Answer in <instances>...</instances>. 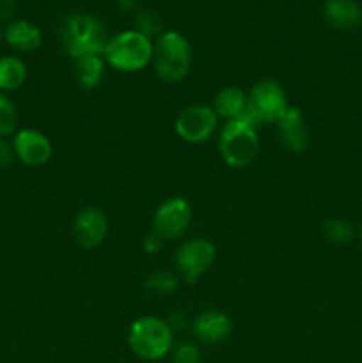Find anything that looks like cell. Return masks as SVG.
I'll use <instances>...</instances> for the list:
<instances>
[{
    "label": "cell",
    "mask_w": 362,
    "mask_h": 363,
    "mask_svg": "<svg viewBox=\"0 0 362 363\" xmlns=\"http://www.w3.org/2000/svg\"><path fill=\"white\" fill-rule=\"evenodd\" d=\"M0 35H2V27H0Z\"/></svg>",
    "instance_id": "cell-28"
},
{
    "label": "cell",
    "mask_w": 362,
    "mask_h": 363,
    "mask_svg": "<svg viewBox=\"0 0 362 363\" xmlns=\"http://www.w3.org/2000/svg\"><path fill=\"white\" fill-rule=\"evenodd\" d=\"M172 326L162 318L142 315L128 330V346L142 360H162L172 350Z\"/></svg>",
    "instance_id": "cell-4"
},
{
    "label": "cell",
    "mask_w": 362,
    "mask_h": 363,
    "mask_svg": "<svg viewBox=\"0 0 362 363\" xmlns=\"http://www.w3.org/2000/svg\"><path fill=\"white\" fill-rule=\"evenodd\" d=\"M27 80V66L16 55L0 57V91H16Z\"/></svg>",
    "instance_id": "cell-17"
},
{
    "label": "cell",
    "mask_w": 362,
    "mask_h": 363,
    "mask_svg": "<svg viewBox=\"0 0 362 363\" xmlns=\"http://www.w3.org/2000/svg\"><path fill=\"white\" fill-rule=\"evenodd\" d=\"M142 247H144V250L148 252V254H156V252L162 250L163 240L156 233H149L148 236L144 238V243H142Z\"/></svg>",
    "instance_id": "cell-25"
},
{
    "label": "cell",
    "mask_w": 362,
    "mask_h": 363,
    "mask_svg": "<svg viewBox=\"0 0 362 363\" xmlns=\"http://www.w3.org/2000/svg\"><path fill=\"white\" fill-rule=\"evenodd\" d=\"M103 59L112 69L121 73H135L153 62V39L135 28L110 35L103 52Z\"/></svg>",
    "instance_id": "cell-3"
},
{
    "label": "cell",
    "mask_w": 362,
    "mask_h": 363,
    "mask_svg": "<svg viewBox=\"0 0 362 363\" xmlns=\"http://www.w3.org/2000/svg\"><path fill=\"white\" fill-rule=\"evenodd\" d=\"M18 130V112L14 103L0 91V138L14 135Z\"/></svg>",
    "instance_id": "cell-20"
},
{
    "label": "cell",
    "mask_w": 362,
    "mask_h": 363,
    "mask_svg": "<svg viewBox=\"0 0 362 363\" xmlns=\"http://www.w3.org/2000/svg\"><path fill=\"white\" fill-rule=\"evenodd\" d=\"M109 39L103 21L89 13L71 14L60 27V41L73 59L103 55Z\"/></svg>",
    "instance_id": "cell-1"
},
{
    "label": "cell",
    "mask_w": 362,
    "mask_h": 363,
    "mask_svg": "<svg viewBox=\"0 0 362 363\" xmlns=\"http://www.w3.org/2000/svg\"><path fill=\"white\" fill-rule=\"evenodd\" d=\"M216 248L206 238H194L181 243V247L174 255L177 277L183 279L187 284L197 282L199 277L204 275L209 266L215 262Z\"/></svg>",
    "instance_id": "cell-7"
},
{
    "label": "cell",
    "mask_w": 362,
    "mask_h": 363,
    "mask_svg": "<svg viewBox=\"0 0 362 363\" xmlns=\"http://www.w3.org/2000/svg\"><path fill=\"white\" fill-rule=\"evenodd\" d=\"M135 30L148 35L149 39H156L163 32L162 18L153 9H137L135 11Z\"/></svg>",
    "instance_id": "cell-19"
},
{
    "label": "cell",
    "mask_w": 362,
    "mask_h": 363,
    "mask_svg": "<svg viewBox=\"0 0 362 363\" xmlns=\"http://www.w3.org/2000/svg\"><path fill=\"white\" fill-rule=\"evenodd\" d=\"M233 332V321L224 312L204 311L199 314L194 321V333L201 342L204 344H220L227 339Z\"/></svg>",
    "instance_id": "cell-13"
},
{
    "label": "cell",
    "mask_w": 362,
    "mask_h": 363,
    "mask_svg": "<svg viewBox=\"0 0 362 363\" xmlns=\"http://www.w3.org/2000/svg\"><path fill=\"white\" fill-rule=\"evenodd\" d=\"M259 137L254 124L247 119L227 121L219 133L220 158L233 169H245L256 160Z\"/></svg>",
    "instance_id": "cell-5"
},
{
    "label": "cell",
    "mask_w": 362,
    "mask_h": 363,
    "mask_svg": "<svg viewBox=\"0 0 362 363\" xmlns=\"http://www.w3.org/2000/svg\"><path fill=\"white\" fill-rule=\"evenodd\" d=\"M199 347L192 342H183L174 350V363H199Z\"/></svg>",
    "instance_id": "cell-23"
},
{
    "label": "cell",
    "mask_w": 362,
    "mask_h": 363,
    "mask_svg": "<svg viewBox=\"0 0 362 363\" xmlns=\"http://www.w3.org/2000/svg\"><path fill=\"white\" fill-rule=\"evenodd\" d=\"M290 108L287 105L286 92L283 85L272 78H265L254 84L251 92L247 94V117L254 126L261 123L275 124L284 112Z\"/></svg>",
    "instance_id": "cell-6"
},
{
    "label": "cell",
    "mask_w": 362,
    "mask_h": 363,
    "mask_svg": "<svg viewBox=\"0 0 362 363\" xmlns=\"http://www.w3.org/2000/svg\"><path fill=\"white\" fill-rule=\"evenodd\" d=\"M192 222V206L183 197H170L156 208L153 215V233L163 241L177 240L187 233Z\"/></svg>",
    "instance_id": "cell-9"
},
{
    "label": "cell",
    "mask_w": 362,
    "mask_h": 363,
    "mask_svg": "<svg viewBox=\"0 0 362 363\" xmlns=\"http://www.w3.org/2000/svg\"><path fill=\"white\" fill-rule=\"evenodd\" d=\"M180 286V277L170 272H155L146 280V287L158 294H170Z\"/></svg>",
    "instance_id": "cell-22"
},
{
    "label": "cell",
    "mask_w": 362,
    "mask_h": 363,
    "mask_svg": "<svg viewBox=\"0 0 362 363\" xmlns=\"http://www.w3.org/2000/svg\"><path fill=\"white\" fill-rule=\"evenodd\" d=\"M323 16L337 30H353L362 23V7L355 0H325Z\"/></svg>",
    "instance_id": "cell-14"
},
{
    "label": "cell",
    "mask_w": 362,
    "mask_h": 363,
    "mask_svg": "<svg viewBox=\"0 0 362 363\" xmlns=\"http://www.w3.org/2000/svg\"><path fill=\"white\" fill-rule=\"evenodd\" d=\"M13 149L16 160L27 167H41L50 162L53 147L45 133L32 128H21L13 135Z\"/></svg>",
    "instance_id": "cell-10"
},
{
    "label": "cell",
    "mask_w": 362,
    "mask_h": 363,
    "mask_svg": "<svg viewBox=\"0 0 362 363\" xmlns=\"http://www.w3.org/2000/svg\"><path fill=\"white\" fill-rule=\"evenodd\" d=\"M153 64L160 80L177 84L190 71L192 46L177 30H163L153 41Z\"/></svg>",
    "instance_id": "cell-2"
},
{
    "label": "cell",
    "mask_w": 362,
    "mask_h": 363,
    "mask_svg": "<svg viewBox=\"0 0 362 363\" xmlns=\"http://www.w3.org/2000/svg\"><path fill=\"white\" fill-rule=\"evenodd\" d=\"M71 233H73L78 247L85 248V250L96 248L105 241L106 234H109V220L102 209L85 208L75 216Z\"/></svg>",
    "instance_id": "cell-11"
},
{
    "label": "cell",
    "mask_w": 362,
    "mask_h": 363,
    "mask_svg": "<svg viewBox=\"0 0 362 363\" xmlns=\"http://www.w3.org/2000/svg\"><path fill=\"white\" fill-rule=\"evenodd\" d=\"M275 124L280 144H283L287 151L302 152L307 149L309 130L300 110L295 108V106H290Z\"/></svg>",
    "instance_id": "cell-12"
},
{
    "label": "cell",
    "mask_w": 362,
    "mask_h": 363,
    "mask_svg": "<svg viewBox=\"0 0 362 363\" xmlns=\"http://www.w3.org/2000/svg\"><path fill=\"white\" fill-rule=\"evenodd\" d=\"M105 59L103 55H89L75 59V74L77 82L84 89L98 87L105 73Z\"/></svg>",
    "instance_id": "cell-18"
},
{
    "label": "cell",
    "mask_w": 362,
    "mask_h": 363,
    "mask_svg": "<svg viewBox=\"0 0 362 363\" xmlns=\"http://www.w3.org/2000/svg\"><path fill=\"white\" fill-rule=\"evenodd\" d=\"M4 39L13 50L21 53L34 52L41 46L43 32L28 20H13L4 28Z\"/></svg>",
    "instance_id": "cell-15"
},
{
    "label": "cell",
    "mask_w": 362,
    "mask_h": 363,
    "mask_svg": "<svg viewBox=\"0 0 362 363\" xmlns=\"http://www.w3.org/2000/svg\"><path fill=\"white\" fill-rule=\"evenodd\" d=\"M219 117L209 105H190L181 110L174 121V131L187 144H202L216 130Z\"/></svg>",
    "instance_id": "cell-8"
},
{
    "label": "cell",
    "mask_w": 362,
    "mask_h": 363,
    "mask_svg": "<svg viewBox=\"0 0 362 363\" xmlns=\"http://www.w3.org/2000/svg\"><path fill=\"white\" fill-rule=\"evenodd\" d=\"M213 110L219 119H241L247 113V94L238 87H224L213 99Z\"/></svg>",
    "instance_id": "cell-16"
},
{
    "label": "cell",
    "mask_w": 362,
    "mask_h": 363,
    "mask_svg": "<svg viewBox=\"0 0 362 363\" xmlns=\"http://www.w3.org/2000/svg\"><path fill=\"white\" fill-rule=\"evenodd\" d=\"M323 234L332 243H350L351 238H353V227H351L350 222L343 218H330L323 223Z\"/></svg>",
    "instance_id": "cell-21"
},
{
    "label": "cell",
    "mask_w": 362,
    "mask_h": 363,
    "mask_svg": "<svg viewBox=\"0 0 362 363\" xmlns=\"http://www.w3.org/2000/svg\"><path fill=\"white\" fill-rule=\"evenodd\" d=\"M14 158L16 156H14L13 142L7 138H0V167H9Z\"/></svg>",
    "instance_id": "cell-24"
},
{
    "label": "cell",
    "mask_w": 362,
    "mask_h": 363,
    "mask_svg": "<svg viewBox=\"0 0 362 363\" xmlns=\"http://www.w3.org/2000/svg\"><path fill=\"white\" fill-rule=\"evenodd\" d=\"M361 240H362V227H361Z\"/></svg>",
    "instance_id": "cell-27"
},
{
    "label": "cell",
    "mask_w": 362,
    "mask_h": 363,
    "mask_svg": "<svg viewBox=\"0 0 362 363\" xmlns=\"http://www.w3.org/2000/svg\"><path fill=\"white\" fill-rule=\"evenodd\" d=\"M117 7L121 11H137L138 0H117Z\"/></svg>",
    "instance_id": "cell-26"
}]
</instances>
